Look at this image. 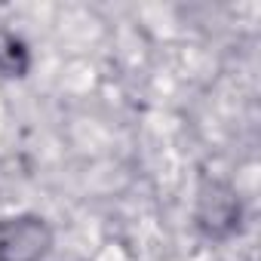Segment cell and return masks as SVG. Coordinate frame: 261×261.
Masks as SVG:
<instances>
[{"mask_svg":"<svg viewBox=\"0 0 261 261\" xmlns=\"http://www.w3.org/2000/svg\"><path fill=\"white\" fill-rule=\"evenodd\" d=\"M194 221L197 230L209 240H227L240 230L243 224V203L233 185L221 178H203L197 191V206H194Z\"/></svg>","mask_w":261,"mask_h":261,"instance_id":"6da1fadb","label":"cell"},{"mask_svg":"<svg viewBox=\"0 0 261 261\" xmlns=\"http://www.w3.org/2000/svg\"><path fill=\"white\" fill-rule=\"evenodd\" d=\"M56 233L34 212L0 218V261H43L53 252Z\"/></svg>","mask_w":261,"mask_h":261,"instance_id":"7a4b0ae2","label":"cell"},{"mask_svg":"<svg viewBox=\"0 0 261 261\" xmlns=\"http://www.w3.org/2000/svg\"><path fill=\"white\" fill-rule=\"evenodd\" d=\"M31 71V46L10 28H0V80H22Z\"/></svg>","mask_w":261,"mask_h":261,"instance_id":"3957f363","label":"cell"}]
</instances>
